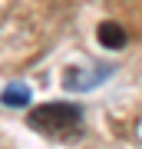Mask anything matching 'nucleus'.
<instances>
[{"mask_svg":"<svg viewBox=\"0 0 142 149\" xmlns=\"http://www.w3.org/2000/svg\"><path fill=\"white\" fill-rule=\"evenodd\" d=\"M96 37H99V43H103L106 50H122L126 40H129L126 30H122L119 23H112V20H103L99 27H96Z\"/></svg>","mask_w":142,"mask_h":149,"instance_id":"3","label":"nucleus"},{"mask_svg":"<svg viewBox=\"0 0 142 149\" xmlns=\"http://www.w3.org/2000/svg\"><path fill=\"white\" fill-rule=\"evenodd\" d=\"M0 100H3V106H26V103H30V90L20 86V83H13V86H7V90H3Z\"/></svg>","mask_w":142,"mask_h":149,"instance_id":"4","label":"nucleus"},{"mask_svg":"<svg viewBox=\"0 0 142 149\" xmlns=\"http://www.w3.org/2000/svg\"><path fill=\"white\" fill-rule=\"evenodd\" d=\"M109 73H112V66H106V63L103 66H69L63 73V83H66V90H93Z\"/></svg>","mask_w":142,"mask_h":149,"instance_id":"2","label":"nucleus"},{"mask_svg":"<svg viewBox=\"0 0 142 149\" xmlns=\"http://www.w3.org/2000/svg\"><path fill=\"white\" fill-rule=\"evenodd\" d=\"M26 123L43 136H66V133L79 129V106H73V103H43L26 116Z\"/></svg>","mask_w":142,"mask_h":149,"instance_id":"1","label":"nucleus"}]
</instances>
